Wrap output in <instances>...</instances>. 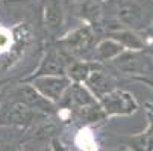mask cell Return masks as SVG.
<instances>
[{
  "label": "cell",
  "instance_id": "cell-20",
  "mask_svg": "<svg viewBox=\"0 0 153 151\" xmlns=\"http://www.w3.org/2000/svg\"><path fill=\"white\" fill-rule=\"evenodd\" d=\"M8 151H25L21 147H14V148H11V150H8Z\"/></svg>",
  "mask_w": 153,
  "mask_h": 151
},
{
  "label": "cell",
  "instance_id": "cell-16",
  "mask_svg": "<svg viewBox=\"0 0 153 151\" xmlns=\"http://www.w3.org/2000/svg\"><path fill=\"white\" fill-rule=\"evenodd\" d=\"M137 151H153V115L149 113V127L144 135L137 138Z\"/></svg>",
  "mask_w": 153,
  "mask_h": 151
},
{
  "label": "cell",
  "instance_id": "cell-2",
  "mask_svg": "<svg viewBox=\"0 0 153 151\" xmlns=\"http://www.w3.org/2000/svg\"><path fill=\"white\" fill-rule=\"evenodd\" d=\"M61 44L64 46V50L68 56L82 60H85L86 57H91L96 47V36L93 27L86 24L74 29L73 32H70L67 36L61 39Z\"/></svg>",
  "mask_w": 153,
  "mask_h": 151
},
{
  "label": "cell",
  "instance_id": "cell-21",
  "mask_svg": "<svg viewBox=\"0 0 153 151\" xmlns=\"http://www.w3.org/2000/svg\"><path fill=\"white\" fill-rule=\"evenodd\" d=\"M109 151H127V150H109Z\"/></svg>",
  "mask_w": 153,
  "mask_h": 151
},
{
  "label": "cell",
  "instance_id": "cell-12",
  "mask_svg": "<svg viewBox=\"0 0 153 151\" xmlns=\"http://www.w3.org/2000/svg\"><path fill=\"white\" fill-rule=\"evenodd\" d=\"M123 52H126V50L120 42H117L112 38H105V39L99 41L96 44L91 59L97 63L99 62H106V60H114Z\"/></svg>",
  "mask_w": 153,
  "mask_h": 151
},
{
  "label": "cell",
  "instance_id": "cell-18",
  "mask_svg": "<svg viewBox=\"0 0 153 151\" xmlns=\"http://www.w3.org/2000/svg\"><path fill=\"white\" fill-rule=\"evenodd\" d=\"M52 151H67V148H65L58 139H55L52 142Z\"/></svg>",
  "mask_w": 153,
  "mask_h": 151
},
{
  "label": "cell",
  "instance_id": "cell-6",
  "mask_svg": "<svg viewBox=\"0 0 153 151\" xmlns=\"http://www.w3.org/2000/svg\"><path fill=\"white\" fill-rule=\"evenodd\" d=\"M11 100H15V101H20L23 103L25 106L30 107L32 110L35 112H50L53 109V103H50L49 100H46L42 97L30 83H23V85H18L14 94H12V98Z\"/></svg>",
  "mask_w": 153,
  "mask_h": 151
},
{
  "label": "cell",
  "instance_id": "cell-17",
  "mask_svg": "<svg viewBox=\"0 0 153 151\" xmlns=\"http://www.w3.org/2000/svg\"><path fill=\"white\" fill-rule=\"evenodd\" d=\"M9 33L5 32L3 29H0V49H6L9 46Z\"/></svg>",
  "mask_w": 153,
  "mask_h": 151
},
{
  "label": "cell",
  "instance_id": "cell-15",
  "mask_svg": "<svg viewBox=\"0 0 153 151\" xmlns=\"http://www.w3.org/2000/svg\"><path fill=\"white\" fill-rule=\"evenodd\" d=\"M80 12L90 24H100L103 20V5L100 0H85Z\"/></svg>",
  "mask_w": 153,
  "mask_h": 151
},
{
  "label": "cell",
  "instance_id": "cell-13",
  "mask_svg": "<svg viewBox=\"0 0 153 151\" xmlns=\"http://www.w3.org/2000/svg\"><path fill=\"white\" fill-rule=\"evenodd\" d=\"M108 38H112L129 52H141L146 47V42L130 29H115L108 33Z\"/></svg>",
  "mask_w": 153,
  "mask_h": 151
},
{
  "label": "cell",
  "instance_id": "cell-1",
  "mask_svg": "<svg viewBox=\"0 0 153 151\" xmlns=\"http://www.w3.org/2000/svg\"><path fill=\"white\" fill-rule=\"evenodd\" d=\"M114 12L120 26L130 30L147 29L153 18L141 0H114Z\"/></svg>",
  "mask_w": 153,
  "mask_h": 151
},
{
  "label": "cell",
  "instance_id": "cell-7",
  "mask_svg": "<svg viewBox=\"0 0 153 151\" xmlns=\"http://www.w3.org/2000/svg\"><path fill=\"white\" fill-rule=\"evenodd\" d=\"M62 101L67 104L70 109H73L74 112H77L79 115L83 110L90 109L91 106H94L97 103L96 98L93 97V94L86 89L82 83H71L68 91L65 92Z\"/></svg>",
  "mask_w": 153,
  "mask_h": 151
},
{
  "label": "cell",
  "instance_id": "cell-4",
  "mask_svg": "<svg viewBox=\"0 0 153 151\" xmlns=\"http://www.w3.org/2000/svg\"><path fill=\"white\" fill-rule=\"evenodd\" d=\"M30 85L46 100L56 104L62 101L71 82L67 76H39V77H32Z\"/></svg>",
  "mask_w": 153,
  "mask_h": 151
},
{
  "label": "cell",
  "instance_id": "cell-5",
  "mask_svg": "<svg viewBox=\"0 0 153 151\" xmlns=\"http://www.w3.org/2000/svg\"><path fill=\"white\" fill-rule=\"evenodd\" d=\"M36 115L38 112L15 100H8L0 104V125L26 127L35 119Z\"/></svg>",
  "mask_w": 153,
  "mask_h": 151
},
{
  "label": "cell",
  "instance_id": "cell-11",
  "mask_svg": "<svg viewBox=\"0 0 153 151\" xmlns=\"http://www.w3.org/2000/svg\"><path fill=\"white\" fill-rule=\"evenodd\" d=\"M83 83H85V88L93 94V97H94V98L97 97V100H99L102 95L108 94L109 91L115 89L114 80L109 77L106 73H103V71H100V70H94L88 77H86V80H85Z\"/></svg>",
  "mask_w": 153,
  "mask_h": 151
},
{
  "label": "cell",
  "instance_id": "cell-19",
  "mask_svg": "<svg viewBox=\"0 0 153 151\" xmlns=\"http://www.w3.org/2000/svg\"><path fill=\"white\" fill-rule=\"evenodd\" d=\"M147 32H149V35L153 38V18H152V21H150V24H149V27H147Z\"/></svg>",
  "mask_w": 153,
  "mask_h": 151
},
{
  "label": "cell",
  "instance_id": "cell-14",
  "mask_svg": "<svg viewBox=\"0 0 153 151\" xmlns=\"http://www.w3.org/2000/svg\"><path fill=\"white\" fill-rule=\"evenodd\" d=\"M94 70H97L96 62L91 63L88 60H82V59H73L68 62L67 70H65V76L70 79L71 83H83Z\"/></svg>",
  "mask_w": 153,
  "mask_h": 151
},
{
  "label": "cell",
  "instance_id": "cell-9",
  "mask_svg": "<svg viewBox=\"0 0 153 151\" xmlns=\"http://www.w3.org/2000/svg\"><path fill=\"white\" fill-rule=\"evenodd\" d=\"M112 62V65L123 71L124 74H141L147 68V62L141 56L140 52H123L120 56H117Z\"/></svg>",
  "mask_w": 153,
  "mask_h": 151
},
{
  "label": "cell",
  "instance_id": "cell-10",
  "mask_svg": "<svg viewBox=\"0 0 153 151\" xmlns=\"http://www.w3.org/2000/svg\"><path fill=\"white\" fill-rule=\"evenodd\" d=\"M64 6L61 0H46L44 2V24L46 29L52 33L56 35L62 30L64 27Z\"/></svg>",
  "mask_w": 153,
  "mask_h": 151
},
{
  "label": "cell",
  "instance_id": "cell-8",
  "mask_svg": "<svg viewBox=\"0 0 153 151\" xmlns=\"http://www.w3.org/2000/svg\"><path fill=\"white\" fill-rule=\"evenodd\" d=\"M70 56L64 52L52 50L49 52L44 59L41 60L39 67L36 68L35 74L32 77H39V76H65Z\"/></svg>",
  "mask_w": 153,
  "mask_h": 151
},
{
  "label": "cell",
  "instance_id": "cell-3",
  "mask_svg": "<svg viewBox=\"0 0 153 151\" xmlns=\"http://www.w3.org/2000/svg\"><path fill=\"white\" fill-rule=\"evenodd\" d=\"M99 104L105 116H124V115H132L138 109V103L135 97L124 91V89H112L108 94L102 95L99 100Z\"/></svg>",
  "mask_w": 153,
  "mask_h": 151
}]
</instances>
